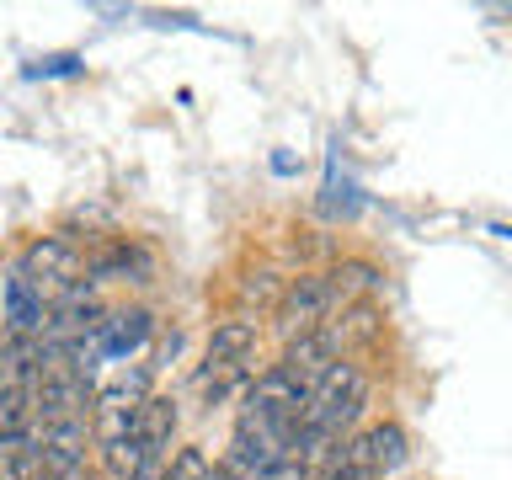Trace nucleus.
<instances>
[{
  "label": "nucleus",
  "instance_id": "f257e3e1",
  "mask_svg": "<svg viewBox=\"0 0 512 480\" xmlns=\"http://www.w3.org/2000/svg\"><path fill=\"white\" fill-rule=\"evenodd\" d=\"M363 400H368L363 368L336 358L320 379L304 384V422H299V432H326V438H342V427L358 422Z\"/></svg>",
  "mask_w": 512,
  "mask_h": 480
},
{
  "label": "nucleus",
  "instance_id": "f03ea898",
  "mask_svg": "<svg viewBox=\"0 0 512 480\" xmlns=\"http://www.w3.org/2000/svg\"><path fill=\"white\" fill-rule=\"evenodd\" d=\"M80 267H86V256H80L75 240H64V235H43V240H32V246L22 251V262H16V272L38 288V294H64V288H75L80 283Z\"/></svg>",
  "mask_w": 512,
  "mask_h": 480
},
{
  "label": "nucleus",
  "instance_id": "7ed1b4c3",
  "mask_svg": "<svg viewBox=\"0 0 512 480\" xmlns=\"http://www.w3.org/2000/svg\"><path fill=\"white\" fill-rule=\"evenodd\" d=\"M400 464H406V432H400L395 422H379V427L358 432L352 443H342L336 470H347V475H358V480H379V475L400 470Z\"/></svg>",
  "mask_w": 512,
  "mask_h": 480
},
{
  "label": "nucleus",
  "instance_id": "20e7f679",
  "mask_svg": "<svg viewBox=\"0 0 512 480\" xmlns=\"http://www.w3.org/2000/svg\"><path fill=\"white\" fill-rule=\"evenodd\" d=\"M336 304L342 299H336L331 278H299V283H288L283 299H278V326H283L288 342H294V336L326 326V315L336 310Z\"/></svg>",
  "mask_w": 512,
  "mask_h": 480
},
{
  "label": "nucleus",
  "instance_id": "39448f33",
  "mask_svg": "<svg viewBox=\"0 0 512 480\" xmlns=\"http://www.w3.org/2000/svg\"><path fill=\"white\" fill-rule=\"evenodd\" d=\"M91 422H48L38 427V464L48 480H70L86 470V448H91Z\"/></svg>",
  "mask_w": 512,
  "mask_h": 480
},
{
  "label": "nucleus",
  "instance_id": "423d86ee",
  "mask_svg": "<svg viewBox=\"0 0 512 480\" xmlns=\"http://www.w3.org/2000/svg\"><path fill=\"white\" fill-rule=\"evenodd\" d=\"M336 352H342V342H336V326H315V331H304V336H294V342L283 347V374L288 379H299V384H310V379H320L326 368L336 363Z\"/></svg>",
  "mask_w": 512,
  "mask_h": 480
},
{
  "label": "nucleus",
  "instance_id": "0eeeda50",
  "mask_svg": "<svg viewBox=\"0 0 512 480\" xmlns=\"http://www.w3.org/2000/svg\"><path fill=\"white\" fill-rule=\"evenodd\" d=\"M0 304H6V331L11 336H43L48 331V299L32 288L22 272L0 283Z\"/></svg>",
  "mask_w": 512,
  "mask_h": 480
},
{
  "label": "nucleus",
  "instance_id": "6e6552de",
  "mask_svg": "<svg viewBox=\"0 0 512 480\" xmlns=\"http://www.w3.org/2000/svg\"><path fill=\"white\" fill-rule=\"evenodd\" d=\"M155 331V315L150 310H112L102 315V331H96V347H102V358H128V352H139L144 342H150Z\"/></svg>",
  "mask_w": 512,
  "mask_h": 480
},
{
  "label": "nucleus",
  "instance_id": "1a4fd4ad",
  "mask_svg": "<svg viewBox=\"0 0 512 480\" xmlns=\"http://www.w3.org/2000/svg\"><path fill=\"white\" fill-rule=\"evenodd\" d=\"M171 432H176V406L166 395H150L139 406V416H134V438L160 459V454H166V443H171Z\"/></svg>",
  "mask_w": 512,
  "mask_h": 480
},
{
  "label": "nucleus",
  "instance_id": "9d476101",
  "mask_svg": "<svg viewBox=\"0 0 512 480\" xmlns=\"http://www.w3.org/2000/svg\"><path fill=\"white\" fill-rule=\"evenodd\" d=\"M251 379H256V363L251 358H240V363H203L198 395L214 406V400H230L235 390H251Z\"/></svg>",
  "mask_w": 512,
  "mask_h": 480
},
{
  "label": "nucleus",
  "instance_id": "9b49d317",
  "mask_svg": "<svg viewBox=\"0 0 512 480\" xmlns=\"http://www.w3.org/2000/svg\"><path fill=\"white\" fill-rule=\"evenodd\" d=\"M256 358V320H224L208 336V363H240Z\"/></svg>",
  "mask_w": 512,
  "mask_h": 480
},
{
  "label": "nucleus",
  "instance_id": "f8f14e48",
  "mask_svg": "<svg viewBox=\"0 0 512 480\" xmlns=\"http://www.w3.org/2000/svg\"><path fill=\"white\" fill-rule=\"evenodd\" d=\"M96 454H102V470L107 480H134L144 464H150L155 454L144 448L139 438H112V443H96Z\"/></svg>",
  "mask_w": 512,
  "mask_h": 480
},
{
  "label": "nucleus",
  "instance_id": "ddd939ff",
  "mask_svg": "<svg viewBox=\"0 0 512 480\" xmlns=\"http://www.w3.org/2000/svg\"><path fill=\"white\" fill-rule=\"evenodd\" d=\"M331 288H336V299H352V294H368V288H379V267L374 262H342L331 272Z\"/></svg>",
  "mask_w": 512,
  "mask_h": 480
},
{
  "label": "nucleus",
  "instance_id": "4468645a",
  "mask_svg": "<svg viewBox=\"0 0 512 480\" xmlns=\"http://www.w3.org/2000/svg\"><path fill=\"white\" fill-rule=\"evenodd\" d=\"M22 427H32L27 390H22V384H6V379H0V438H6V432H22Z\"/></svg>",
  "mask_w": 512,
  "mask_h": 480
},
{
  "label": "nucleus",
  "instance_id": "2eb2a0df",
  "mask_svg": "<svg viewBox=\"0 0 512 480\" xmlns=\"http://www.w3.org/2000/svg\"><path fill=\"white\" fill-rule=\"evenodd\" d=\"M379 336V315H374V304H352V310L336 320V342H374Z\"/></svg>",
  "mask_w": 512,
  "mask_h": 480
},
{
  "label": "nucleus",
  "instance_id": "dca6fc26",
  "mask_svg": "<svg viewBox=\"0 0 512 480\" xmlns=\"http://www.w3.org/2000/svg\"><path fill=\"white\" fill-rule=\"evenodd\" d=\"M166 480H214V464H208L203 448H176Z\"/></svg>",
  "mask_w": 512,
  "mask_h": 480
},
{
  "label": "nucleus",
  "instance_id": "f3484780",
  "mask_svg": "<svg viewBox=\"0 0 512 480\" xmlns=\"http://www.w3.org/2000/svg\"><path fill=\"white\" fill-rule=\"evenodd\" d=\"M32 80H59V75H80V54H43L27 64Z\"/></svg>",
  "mask_w": 512,
  "mask_h": 480
},
{
  "label": "nucleus",
  "instance_id": "a211bd4d",
  "mask_svg": "<svg viewBox=\"0 0 512 480\" xmlns=\"http://www.w3.org/2000/svg\"><path fill=\"white\" fill-rule=\"evenodd\" d=\"M0 480H48V470L38 464V454H32V459H11V464H0Z\"/></svg>",
  "mask_w": 512,
  "mask_h": 480
},
{
  "label": "nucleus",
  "instance_id": "6ab92c4d",
  "mask_svg": "<svg viewBox=\"0 0 512 480\" xmlns=\"http://www.w3.org/2000/svg\"><path fill=\"white\" fill-rule=\"evenodd\" d=\"M214 480H256V475H246L240 464H230V459H224V464H214Z\"/></svg>",
  "mask_w": 512,
  "mask_h": 480
},
{
  "label": "nucleus",
  "instance_id": "aec40b11",
  "mask_svg": "<svg viewBox=\"0 0 512 480\" xmlns=\"http://www.w3.org/2000/svg\"><path fill=\"white\" fill-rule=\"evenodd\" d=\"M134 480H166V464H160V459H150V464H144V470H139Z\"/></svg>",
  "mask_w": 512,
  "mask_h": 480
},
{
  "label": "nucleus",
  "instance_id": "412c9836",
  "mask_svg": "<svg viewBox=\"0 0 512 480\" xmlns=\"http://www.w3.org/2000/svg\"><path fill=\"white\" fill-rule=\"evenodd\" d=\"M320 480H358V475H347V470H331V475H320Z\"/></svg>",
  "mask_w": 512,
  "mask_h": 480
}]
</instances>
